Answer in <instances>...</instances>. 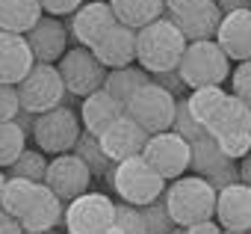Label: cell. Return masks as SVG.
<instances>
[{
    "label": "cell",
    "mask_w": 251,
    "mask_h": 234,
    "mask_svg": "<svg viewBox=\"0 0 251 234\" xmlns=\"http://www.w3.org/2000/svg\"><path fill=\"white\" fill-rule=\"evenodd\" d=\"M186 45L189 42L183 39L177 24L169 15H163L160 21H154L136 33V62L151 77L166 74V71H177V65L186 54Z\"/></svg>",
    "instance_id": "obj_1"
},
{
    "label": "cell",
    "mask_w": 251,
    "mask_h": 234,
    "mask_svg": "<svg viewBox=\"0 0 251 234\" xmlns=\"http://www.w3.org/2000/svg\"><path fill=\"white\" fill-rule=\"evenodd\" d=\"M166 207L172 213V219L180 225V228H189V225H198V222H207L216 216V199L219 193L210 187L207 178L201 175H183L177 181H172L166 187Z\"/></svg>",
    "instance_id": "obj_2"
},
{
    "label": "cell",
    "mask_w": 251,
    "mask_h": 234,
    "mask_svg": "<svg viewBox=\"0 0 251 234\" xmlns=\"http://www.w3.org/2000/svg\"><path fill=\"white\" fill-rule=\"evenodd\" d=\"M106 178H109V187L121 196V202L124 205H133V207H148L151 202L163 199L166 187H169V181H163L148 166V160L142 154L115 163Z\"/></svg>",
    "instance_id": "obj_3"
},
{
    "label": "cell",
    "mask_w": 251,
    "mask_h": 234,
    "mask_svg": "<svg viewBox=\"0 0 251 234\" xmlns=\"http://www.w3.org/2000/svg\"><path fill=\"white\" fill-rule=\"evenodd\" d=\"M177 74L186 89H201V86H222L230 80V59L219 48V42H189L186 54L177 65Z\"/></svg>",
    "instance_id": "obj_4"
},
{
    "label": "cell",
    "mask_w": 251,
    "mask_h": 234,
    "mask_svg": "<svg viewBox=\"0 0 251 234\" xmlns=\"http://www.w3.org/2000/svg\"><path fill=\"white\" fill-rule=\"evenodd\" d=\"M124 110H127V116L142 131H148L154 137V134L172 131L175 113H177V98L169 89H163L160 83L151 80L148 86H142L127 104H124Z\"/></svg>",
    "instance_id": "obj_5"
},
{
    "label": "cell",
    "mask_w": 251,
    "mask_h": 234,
    "mask_svg": "<svg viewBox=\"0 0 251 234\" xmlns=\"http://www.w3.org/2000/svg\"><path fill=\"white\" fill-rule=\"evenodd\" d=\"M80 134H83V122L68 104L36 116V125H33V140H36L39 151L53 154V157L74 151Z\"/></svg>",
    "instance_id": "obj_6"
},
{
    "label": "cell",
    "mask_w": 251,
    "mask_h": 234,
    "mask_svg": "<svg viewBox=\"0 0 251 234\" xmlns=\"http://www.w3.org/2000/svg\"><path fill=\"white\" fill-rule=\"evenodd\" d=\"M65 83H62V74L56 65H48V62H36L33 71L21 80L18 86V95H21V110L33 113V116H42L48 110H56L62 107L65 101Z\"/></svg>",
    "instance_id": "obj_7"
},
{
    "label": "cell",
    "mask_w": 251,
    "mask_h": 234,
    "mask_svg": "<svg viewBox=\"0 0 251 234\" xmlns=\"http://www.w3.org/2000/svg\"><path fill=\"white\" fill-rule=\"evenodd\" d=\"M142 157L148 160V166L163 178V181H177L186 175V169L192 166V146L175 134V131H163L154 134L142 151Z\"/></svg>",
    "instance_id": "obj_8"
},
{
    "label": "cell",
    "mask_w": 251,
    "mask_h": 234,
    "mask_svg": "<svg viewBox=\"0 0 251 234\" xmlns=\"http://www.w3.org/2000/svg\"><path fill=\"white\" fill-rule=\"evenodd\" d=\"M65 228L68 234H103L115 225V202L106 193H83L80 199L65 205Z\"/></svg>",
    "instance_id": "obj_9"
},
{
    "label": "cell",
    "mask_w": 251,
    "mask_h": 234,
    "mask_svg": "<svg viewBox=\"0 0 251 234\" xmlns=\"http://www.w3.org/2000/svg\"><path fill=\"white\" fill-rule=\"evenodd\" d=\"M59 74H62V83L71 95H80V98H89L92 92L103 89L106 83V74L109 68H103V62L89 51V48H68V54L59 59Z\"/></svg>",
    "instance_id": "obj_10"
},
{
    "label": "cell",
    "mask_w": 251,
    "mask_h": 234,
    "mask_svg": "<svg viewBox=\"0 0 251 234\" xmlns=\"http://www.w3.org/2000/svg\"><path fill=\"white\" fill-rule=\"evenodd\" d=\"M45 184L68 205L74 199H80L83 193H89V184H92V169L83 163L80 154L68 151V154H56L50 163H48V175H45Z\"/></svg>",
    "instance_id": "obj_11"
},
{
    "label": "cell",
    "mask_w": 251,
    "mask_h": 234,
    "mask_svg": "<svg viewBox=\"0 0 251 234\" xmlns=\"http://www.w3.org/2000/svg\"><path fill=\"white\" fill-rule=\"evenodd\" d=\"M100 148H103V154L112 160V163H121V160H130V157H139L142 151H145V146H148V140H151V134L148 131H142L127 113L121 116L118 122H112L100 137Z\"/></svg>",
    "instance_id": "obj_12"
},
{
    "label": "cell",
    "mask_w": 251,
    "mask_h": 234,
    "mask_svg": "<svg viewBox=\"0 0 251 234\" xmlns=\"http://www.w3.org/2000/svg\"><path fill=\"white\" fill-rule=\"evenodd\" d=\"M115 24V12L109 6V0H89L83 3L74 15H71V24H68V33L71 39L80 45V48H95L98 39Z\"/></svg>",
    "instance_id": "obj_13"
},
{
    "label": "cell",
    "mask_w": 251,
    "mask_h": 234,
    "mask_svg": "<svg viewBox=\"0 0 251 234\" xmlns=\"http://www.w3.org/2000/svg\"><path fill=\"white\" fill-rule=\"evenodd\" d=\"M68 24L53 18V15H45L30 33H27V45L36 57V62H48V65H56L65 54H68Z\"/></svg>",
    "instance_id": "obj_14"
},
{
    "label": "cell",
    "mask_w": 251,
    "mask_h": 234,
    "mask_svg": "<svg viewBox=\"0 0 251 234\" xmlns=\"http://www.w3.org/2000/svg\"><path fill=\"white\" fill-rule=\"evenodd\" d=\"M136 33L139 30H133V27H127V24H121V21H115L100 39H98V45L92 48V54L103 62V68H127V65H133L136 62Z\"/></svg>",
    "instance_id": "obj_15"
},
{
    "label": "cell",
    "mask_w": 251,
    "mask_h": 234,
    "mask_svg": "<svg viewBox=\"0 0 251 234\" xmlns=\"http://www.w3.org/2000/svg\"><path fill=\"white\" fill-rule=\"evenodd\" d=\"M33 65H36V57L27 45V36L0 30V83L21 86V80L33 71Z\"/></svg>",
    "instance_id": "obj_16"
},
{
    "label": "cell",
    "mask_w": 251,
    "mask_h": 234,
    "mask_svg": "<svg viewBox=\"0 0 251 234\" xmlns=\"http://www.w3.org/2000/svg\"><path fill=\"white\" fill-rule=\"evenodd\" d=\"M216 222L225 231H251V187L236 181L216 199Z\"/></svg>",
    "instance_id": "obj_17"
},
{
    "label": "cell",
    "mask_w": 251,
    "mask_h": 234,
    "mask_svg": "<svg viewBox=\"0 0 251 234\" xmlns=\"http://www.w3.org/2000/svg\"><path fill=\"white\" fill-rule=\"evenodd\" d=\"M219 48L227 54L230 62H245L251 59V9H236L227 12L222 18L219 36H216Z\"/></svg>",
    "instance_id": "obj_18"
},
{
    "label": "cell",
    "mask_w": 251,
    "mask_h": 234,
    "mask_svg": "<svg viewBox=\"0 0 251 234\" xmlns=\"http://www.w3.org/2000/svg\"><path fill=\"white\" fill-rule=\"evenodd\" d=\"M207 134L213 140H225V137H239V134H251V107L236 98L233 92L225 95V101L219 104V110L210 116L207 122Z\"/></svg>",
    "instance_id": "obj_19"
},
{
    "label": "cell",
    "mask_w": 251,
    "mask_h": 234,
    "mask_svg": "<svg viewBox=\"0 0 251 234\" xmlns=\"http://www.w3.org/2000/svg\"><path fill=\"white\" fill-rule=\"evenodd\" d=\"M62 219H65V202L48 184H39L27 213L21 216V228L24 231H53Z\"/></svg>",
    "instance_id": "obj_20"
},
{
    "label": "cell",
    "mask_w": 251,
    "mask_h": 234,
    "mask_svg": "<svg viewBox=\"0 0 251 234\" xmlns=\"http://www.w3.org/2000/svg\"><path fill=\"white\" fill-rule=\"evenodd\" d=\"M127 113L124 104L118 98H112L106 89H98L92 92L89 98H83V107H80V122H83V131L92 134V137H100L112 122H118L121 116Z\"/></svg>",
    "instance_id": "obj_21"
},
{
    "label": "cell",
    "mask_w": 251,
    "mask_h": 234,
    "mask_svg": "<svg viewBox=\"0 0 251 234\" xmlns=\"http://www.w3.org/2000/svg\"><path fill=\"white\" fill-rule=\"evenodd\" d=\"M45 18V9L39 0H0V30L27 36L39 21Z\"/></svg>",
    "instance_id": "obj_22"
},
{
    "label": "cell",
    "mask_w": 251,
    "mask_h": 234,
    "mask_svg": "<svg viewBox=\"0 0 251 234\" xmlns=\"http://www.w3.org/2000/svg\"><path fill=\"white\" fill-rule=\"evenodd\" d=\"M109 6L115 12V21L133 30H142L166 15V0H109Z\"/></svg>",
    "instance_id": "obj_23"
},
{
    "label": "cell",
    "mask_w": 251,
    "mask_h": 234,
    "mask_svg": "<svg viewBox=\"0 0 251 234\" xmlns=\"http://www.w3.org/2000/svg\"><path fill=\"white\" fill-rule=\"evenodd\" d=\"M172 18V15H169ZM222 18L225 12L219 9V3H213L210 9L192 15V18H172L177 24V30L183 33L186 42H213L219 36V27H222Z\"/></svg>",
    "instance_id": "obj_24"
},
{
    "label": "cell",
    "mask_w": 251,
    "mask_h": 234,
    "mask_svg": "<svg viewBox=\"0 0 251 234\" xmlns=\"http://www.w3.org/2000/svg\"><path fill=\"white\" fill-rule=\"evenodd\" d=\"M154 77L145 71V68H139V65H127V68H112L109 74H106V83H103V89L112 95V98H118L121 104H127L142 86H148Z\"/></svg>",
    "instance_id": "obj_25"
},
{
    "label": "cell",
    "mask_w": 251,
    "mask_h": 234,
    "mask_svg": "<svg viewBox=\"0 0 251 234\" xmlns=\"http://www.w3.org/2000/svg\"><path fill=\"white\" fill-rule=\"evenodd\" d=\"M227 163H236V160H230L222 148H219V143L207 134V137H201V140H195L192 143V172L195 175H201V178H210L213 172H219V169H225Z\"/></svg>",
    "instance_id": "obj_26"
},
{
    "label": "cell",
    "mask_w": 251,
    "mask_h": 234,
    "mask_svg": "<svg viewBox=\"0 0 251 234\" xmlns=\"http://www.w3.org/2000/svg\"><path fill=\"white\" fill-rule=\"evenodd\" d=\"M225 89L222 86H201V89H192L189 98H186V107L192 113V119L207 131V122H210V116L219 110V104L225 101Z\"/></svg>",
    "instance_id": "obj_27"
},
{
    "label": "cell",
    "mask_w": 251,
    "mask_h": 234,
    "mask_svg": "<svg viewBox=\"0 0 251 234\" xmlns=\"http://www.w3.org/2000/svg\"><path fill=\"white\" fill-rule=\"evenodd\" d=\"M36 187L33 181H24V178H9L6 181V190H3V199H0V207H3L6 213H12L15 219H21L36 196Z\"/></svg>",
    "instance_id": "obj_28"
},
{
    "label": "cell",
    "mask_w": 251,
    "mask_h": 234,
    "mask_svg": "<svg viewBox=\"0 0 251 234\" xmlns=\"http://www.w3.org/2000/svg\"><path fill=\"white\" fill-rule=\"evenodd\" d=\"M74 154H80L83 157V163L92 169V175L95 178H100V175H109V169L115 166L106 154H103V148H100V140L98 137H92V134H80V140H77V146H74Z\"/></svg>",
    "instance_id": "obj_29"
},
{
    "label": "cell",
    "mask_w": 251,
    "mask_h": 234,
    "mask_svg": "<svg viewBox=\"0 0 251 234\" xmlns=\"http://www.w3.org/2000/svg\"><path fill=\"white\" fill-rule=\"evenodd\" d=\"M48 163H50V160H48L39 148H27V151L9 166V178H24V181H33V184H45Z\"/></svg>",
    "instance_id": "obj_30"
},
{
    "label": "cell",
    "mask_w": 251,
    "mask_h": 234,
    "mask_svg": "<svg viewBox=\"0 0 251 234\" xmlns=\"http://www.w3.org/2000/svg\"><path fill=\"white\" fill-rule=\"evenodd\" d=\"M24 143H27V134L15 125V122H0V169H9L27 148H24Z\"/></svg>",
    "instance_id": "obj_31"
},
{
    "label": "cell",
    "mask_w": 251,
    "mask_h": 234,
    "mask_svg": "<svg viewBox=\"0 0 251 234\" xmlns=\"http://www.w3.org/2000/svg\"><path fill=\"white\" fill-rule=\"evenodd\" d=\"M142 216H145V228L148 234H172L177 228V222L172 219L169 207H166V199H157L151 202L148 207H142Z\"/></svg>",
    "instance_id": "obj_32"
},
{
    "label": "cell",
    "mask_w": 251,
    "mask_h": 234,
    "mask_svg": "<svg viewBox=\"0 0 251 234\" xmlns=\"http://www.w3.org/2000/svg\"><path fill=\"white\" fill-rule=\"evenodd\" d=\"M172 131L180 134L189 146H192L195 140L207 137V131L192 119V113H189V107H186V98H177V113H175V125H172Z\"/></svg>",
    "instance_id": "obj_33"
},
{
    "label": "cell",
    "mask_w": 251,
    "mask_h": 234,
    "mask_svg": "<svg viewBox=\"0 0 251 234\" xmlns=\"http://www.w3.org/2000/svg\"><path fill=\"white\" fill-rule=\"evenodd\" d=\"M115 228L121 234H148L145 228V216H142V207H133V205H115Z\"/></svg>",
    "instance_id": "obj_34"
},
{
    "label": "cell",
    "mask_w": 251,
    "mask_h": 234,
    "mask_svg": "<svg viewBox=\"0 0 251 234\" xmlns=\"http://www.w3.org/2000/svg\"><path fill=\"white\" fill-rule=\"evenodd\" d=\"M230 86H233V95L251 107V59L236 62V68L230 71Z\"/></svg>",
    "instance_id": "obj_35"
},
{
    "label": "cell",
    "mask_w": 251,
    "mask_h": 234,
    "mask_svg": "<svg viewBox=\"0 0 251 234\" xmlns=\"http://www.w3.org/2000/svg\"><path fill=\"white\" fill-rule=\"evenodd\" d=\"M216 0H166V15L172 18H192L204 9H210Z\"/></svg>",
    "instance_id": "obj_36"
},
{
    "label": "cell",
    "mask_w": 251,
    "mask_h": 234,
    "mask_svg": "<svg viewBox=\"0 0 251 234\" xmlns=\"http://www.w3.org/2000/svg\"><path fill=\"white\" fill-rule=\"evenodd\" d=\"M18 113H21L18 86H3L0 83V122H15Z\"/></svg>",
    "instance_id": "obj_37"
},
{
    "label": "cell",
    "mask_w": 251,
    "mask_h": 234,
    "mask_svg": "<svg viewBox=\"0 0 251 234\" xmlns=\"http://www.w3.org/2000/svg\"><path fill=\"white\" fill-rule=\"evenodd\" d=\"M45 15H53V18H65V15H74L86 0H39Z\"/></svg>",
    "instance_id": "obj_38"
},
{
    "label": "cell",
    "mask_w": 251,
    "mask_h": 234,
    "mask_svg": "<svg viewBox=\"0 0 251 234\" xmlns=\"http://www.w3.org/2000/svg\"><path fill=\"white\" fill-rule=\"evenodd\" d=\"M210 187L216 190V193H222V190H227L230 184H236L239 181V163H227L225 169H219V172H213L210 178Z\"/></svg>",
    "instance_id": "obj_39"
},
{
    "label": "cell",
    "mask_w": 251,
    "mask_h": 234,
    "mask_svg": "<svg viewBox=\"0 0 251 234\" xmlns=\"http://www.w3.org/2000/svg\"><path fill=\"white\" fill-rule=\"evenodd\" d=\"M154 83H160L163 89H169V92H172L175 98H177V92H180V89H186L177 71H166V74H157V77H154Z\"/></svg>",
    "instance_id": "obj_40"
},
{
    "label": "cell",
    "mask_w": 251,
    "mask_h": 234,
    "mask_svg": "<svg viewBox=\"0 0 251 234\" xmlns=\"http://www.w3.org/2000/svg\"><path fill=\"white\" fill-rule=\"evenodd\" d=\"M0 234H24L21 219H15V216H12V213H6L3 207H0Z\"/></svg>",
    "instance_id": "obj_41"
},
{
    "label": "cell",
    "mask_w": 251,
    "mask_h": 234,
    "mask_svg": "<svg viewBox=\"0 0 251 234\" xmlns=\"http://www.w3.org/2000/svg\"><path fill=\"white\" fill-rule=\"evenodd\" d=\"M186 234H225V228L216 222V219H207V222H198V225H189Z\"/></svg>",
    "instance_id": "obj_42"
},
{
    "label": "cell",
    "mask_w": 251,
    "mask_h": 234,
    "mask_svg": "<svg viewBox=\"0 0 251 234\" xmlns=\"http://www.w3.org/2000/svg\"><path fill=\"white\" fill-rule=\"evenodd\" d=\"M15 125H18V128H21L24 134H30V137H33V125H36V116H33V113H27V110H21V113L15 116Z\"/></svg>",
    "instance_id": "obj_43"
},
{
    "label": "cell",
    "mask_w": 251,
    "mask_h": 234,
    "mask_svg": "<svg viewBox=\"0 0 251 234\" xmlns=\"http://www.w3.org/2000/svg\"><path fill=\"white\" fill-rule=\"evenodd\" d=\"M219 9L227 15V12H236V9H251V0H216Z\"/></svg>",
    "instance_id": "obj_44"
},
{
    "label": "cell",
    "mask_w": 251,
    "mask_h": 234,
    "mask_svg": "<svg viewBox=\"0 0 251 234\" xmlns=\"http://www.w3.org/2000/svg\"><path fill=\"white\" fill-rule=\"evenodd\" d=\"M239 181L251 187V154H248L245 160H239Z\"/></svg>",
    "instance_id": "obj_45"
},
{
    "label": "cell",
    "mask_w": 251,
    "mask_h": 234,
    "mask_svg": "<svg viewBox=\"0 0 251 234\" xmlns=\"http://www.w3.org/2000/svg\"><path fill=\"white\" fill-rule=\"evenodd\" d=\"M6 181H9V178L3 175V169H0V199H3V190H6Z\"/></svg>",
    "instance_id": "obj_46"
},
{
    "label": "cell",
    "mask_w": 251,
    "mask_h": 234,
    "mask_svg": "<svg viewBox=\"0 0 251 234\" xmlns=\"http://www.w3.org/2000/svg\"><path fill=\"white\" fill-rule=\"evenodd\" d=\"M172 234H186V228H180V225H177V228H175Z\"/></svg>",
    "instance_id": "obj_47"
},
{
    "label": "cell",
    "mask_w": 251,
    "mask_h": 234,
    "mask_svg": "<svg viewBox=\"0 0 251 234\" xmlns=\"http://www.w3.org/2000/svg\"><path fill=\"white\" fill-rule=\"evenodd\" d=\"M24 234H53V231H24Z\"/></svg>",
    "instance_id": "obj_48"
},
{
    "label": "cell",
    "mask_w": 251,
    "mask_h": 234,
    "mask_svg": "<svg viewBox=\"0 0 251 234\" xmlns=\"http://www.w3.org/2000/svg\"><path fill=\"white\" fill-rule=\"evenodd\" d=\"M103 234H121V231H118V228L112 225V228H109V231H103Z\"/></svg>",
    "instance_id": "obj_49"
},
{
    "label": "cell",
    "mask_w": 251,
    "mask_h": 234,
    "mask_svg": "<svg viewBox=\"0 0 251 234\" xmlns=\"http://www.w3.org/2000/svg\"><path fill=\"white\" fill-rule=\"evenodd\" d=\"M225 234H248V231H225Z\"/></svg>",
    "instance_id": "obj_50"
},
{
    "label": "cell",
    "mask_w": 251,
    "mask_h": 234,
    "mask_svg": "<svg viewBox=\"0 0 251 234\" xmlns=\"http://www.w3.org/2000/svg\"><path fill=\"white\" fill-rule=\"evenodd\" d=\"M248 234H251V231H248Z\"/></svg>",
    "instance_id": "obj_51"
}]
</instances>
